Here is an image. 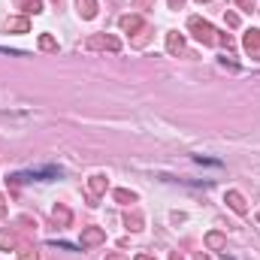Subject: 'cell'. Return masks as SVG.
Segmentation results:
<instances>
[{
    "mask_svg": "<svg viewBox=\"0 0 260 260\" xmlns=\"http://www.w3.org/2000/svg\"><path fill=\"white\" fill-rule=\"evenodd\" d=\"M0 248H3V251L18 248V239H15V233H12V230H0Z\"/></svg>",
    "mask_w": 260,
    "mask_h": 260,
    "instance_id": "13",
    "label": "cell"
},
{
    "mask_svg": "<svg viewBox=\"0 0 260 260\" xmlns=\"http://www.w3.org/2000/svg\"><path fill=\"white\" fill-rule=\"evenodd\" d=\"M6 30H9V34H27V30H30L27 15H21V18H9V21H6Z\"/></svg>",
    "mask_w": 260,
    "mask_h": 260,
    "instance_id": "8",
    "label": "cell"
},
{
    "mask_svg": "<svg viewBox=\"0 0 260 260\" xmlns=\"http://www.w3.org/2000/svg\"><path fill=\"white\" fill-rule=\"evenodd\" d=\"M197 3H209V0H197Z\"/></svg>",
    "mask_w": 260,
    "mask_h": 260,
    "instance_id": "27",
    "label": "cell"
},
{
    "mask_svg": "<svg viewBox=\"0 0 260 260\" xmlns=\"http://www.w3.org/2000/svg\"><path fill=\"white\" fill-rule=\"evenodd\" d=\"M224 203H227L236 215H248V203H245V197L239 194V191H227V194H224Z\"/></svg>",
    "mask_w": 260,
    "mask_h": 260,
    "instance_id": "5",
    "label": "cell"
},
{
    "mask_svg": "<svg viewBox=\"0 0 260 260\" xmlns=\"http://www.w3.org/2000/svg\"><path fill=\"white\" fill-rule=\"evenodd\" d=\"M15 3H21L27 15H37V12H43V3H40V0H15Z\"/></svg>",
    "mask_w": 260,
    "mask_h": 260,
    "instance_id": "15",
    "label": "cell"
},
{
    "mask_svg": "<svg viewBox=\"0 0 260 260\" xmlns=\"http://www.w3.org/2000/svg\"><path fill=\"white\" fill-rule=\"evenodd\" d=\"M127 227H130V230H142V215H139V212L127 215Z\"/></svg>",
    "mask_w": 260,
    "mask_h": 260,
    "instance_id": "17",
    "label": "cell"
},
{
    "mask_svg": "<svg viewBox=\"0 0 260 260\" xmlns=\"http://www.w3.org/2000/svg\"><path fill=\"white\" fill-rule=\"evenodd\" d=\"M136 260H157V257H151V254H136Z\"/></svg>",
    "mask_w": 260,
    "mask_h": 260,
    "instance_id": "23",
    "label": "cell"
},
{
    "mask_svg": "<svg viewBox=\"0 0 260 260\" xmlns=\"http://www.w3.org/2000/svg\"><path fill=\"white\" fill-rule=\"evenodd\" d=\"M106 188H109V179L106 176H91L88 179V191H91V197H100V194H106Z\"/></svg>",
    "mask_w": 260,
    "mask_h": 260,
    "instance_id": "6",
    "label": "cell"
},
{
    "mask_svg": "<svg viewBox=\"0 0 260 260\" xmlns=\"http://www.w3.org/2000/svg\"><path fill=\"white\" fill-rule=\"evenodd\" d=\"M188 30L194 34L203 46H227V49L233 46V43H230V37H218V30H215L209 21H203L200 15H191V18H188Z\"/></svg>",
    "mask_w": 260,
    "mask_h": 260,
    "instance_id": "1",
    "label": "cell"
},
{
    "mask_svg": "<svg viewBox=\"0 0 260 260\" xmlns=\"http://www.w3.org/2000/svg\"><path fill=\"white\" fill-rule=\"evenodd\" d=\"M112 197H115V200H118V203H136V194H133V191H127V188H115V191H112Z\"/></svg>",
    "mask_w": 260,
    "mask_h": 260,
    "instance_id": "14",
    "label": "cell"
},
{
    "mask_svg": "<svg viewBox=\"0 0 260 260\" xmlns=\"http://www.w3.org/2000/svg\"><path fill=\"white\" fill-rule=\"evenodd\" d=\"M85 49H109V52H121V40L118 37H109V34H94L85 40Z\"/></svg>",
    "mask_w": 260,
    "mask_h": 260,
    "instance_id": "2",
    "label": "cell"
},
{
    "mask_svg": "<svg viewBox=\"0 0 260 260\" xmlns=\"http://www.w3.org/2000/svg\"><path fill=\"white\" fill-rule=\"evenodd\" d=\"M170 260H185V257H182V254H173V257H170Z\"/></svg>",
    "mask_w": 260,
    "mask_h": 260,
    "instance_id": "25",
    "label": "cell"
},
{
    "mask_svg": "<svg viewBox=\"0 0 260 260\" xmlns=\"http://www.w3.org/2000/svg\"><path fill=\"white\" fill-rule=\"evenodd\" d=\"M197 260H212V257H206V254H200V257H197Z\"/></svg>",
    "mask_w": 260,
    "mask_h": 260,
    "instance_id": "26",
    "label": "cell"
},
{
    "mask_svg": "<svg viewBox=\"0 0 260 260\" xmlns=\"http://www.w3.org/2000/svg\"><path fill=\"white\" fill-rule=\"evenodd\" d=\"M206 245H209L212 251H221V248L227 245V239H224V233H218V230H212V233L206 236Z\"/></svg>",
    "mask_w": 260,
    "mask_h": 260,
    "instance_id": "12",
    "label": "cell"
},
{
    "mask_svg": "<svg viewBox=\"0 0 260 260\" xmlns=\"http://www.w3.org/2000/svg\"><path fill=\"white\" fill-rule=\"evenodd\" d=\"M40 49H43V52H58V43H55V37L43 34V37H40Z\"/></svg>",
    "mask_w": 260,
    "mask_h": 260,
    "instance_id": "16",
    "label": "cell"
},
{
    "mask_svg": "<svg viewBox=\"0 0 260 260\" xmlns=\"http://www.w3.org/2000/svg\"><path fill=\"white\" fill-rule=\"evenodd\" d=\"M236 6L245 9V12H251V9H254V0H236Z\"/></svg>",
    "mask_w": 260,
    "mask_h": 260,
    "instance_id": "19",
    "label": "cell"
},
{
    "mask_svg": "<svg viewBox=\"0 0 260 260\" xmlns=\"http://www.w3.org/2000/svg\"><path fill=\"white\" fill-rule=\"evenodd\" d=\"M136 3H139V6H148V3H151V0H136Z\"/></svg>",
    "mask_w": 260,
    "mask_h": 260,
    "instance_id": "24",
    "label": "cell"
},
{
    "mask_svg": "<svg viewBox=\"0 0 260 260\" xmlns=\"http://www.w3.org/2000/svg\"><path fill=\"white\" fill-rule=\"evenodd\" d=\"M18 260H40L37 248H18Z\"/></svg>",
    "mask_w": 260,
    "mask_h": 260,
    "instance_id": "18",
    "label": "cell"
},
{
    "mask_svg": "<svg viewBox=\"0 0 260 260\" xmlns=\"http://www.w3.org/2000/svg\"><path fill=\"white\" fill-rule=\"evenodd\" d=\"M182 49H185V37H182V34H176V30H173V34H167V52H170V55H179Z\"/></svg>",
    "mask_w": 260,
    "mask_h": 260,
    "instance_id": "9",
    "label": "cell"
},
{
    "mask_svg": "<svg viewBox=\"0 0 260 260\" xmlns=\"http://www.w3.org/2000/svg\"><path fill=\"white\" fill-rule=\"evenodd\" d=\"M6 215V200H3V194H0V218Z\"/></svg>",
    "mask_w": 260,
    "mask_h": 260,
    "instance_id": "22",
    "label": "cell"
},
{
    "mask_svg": "<svg viewBox=\"0 0 260 260\" xmlns=\"http://www.w3.org/2000/svg\"><path fill=\"white\" fill-rule=\"evenodd\" d=\"M52 218L58 221V227H70V221H73V215H70V209H67V206H61V203H58V206L52 209Z\"/></svg>",
    "mask_w": 260,
    "mask_h": 260,
    "instance_id": "11",
    "label": "cell"
},
{
    "mask_svg": "<svg viewBox=\"0 0 260 260\" xmlns=\"http://www.w3.org/2000/svg\"><path fill=\"white\" fill-rule=\"evenodd\" d=\"M103 242H106V230H103V227H85V230H82V239H79L82 248H97V245H103Z\"/></svg>",
    "mask_w": 260,
    "mask_h": 260,
    "instance_id": "3",
    "label": "cell"
},
{
    "mask_svg": "<svg viewBox=\"0 0 260 260\" xmlns=\"http://www.w3.org/2000/svg\"><path fill=\"white\" fill-rule=\"evenodd\" d=\"M245 52L251 55V61H260V30L254 27V30H245Z\"/></svg>",
    "mask_w": 260,
    "mask_h": 260,
    "instance_id": "4",
    "label": "cell"
},
{
    "mask_svg": "<svg viewBox=\"0 0 260 260\" xmlns=\"http://www.w3.org/2000/svg\"><path fill=\"white\" fill-rule=\"evenodd\" d=\"M227 24H230V27H239V15H236V12H227Z\"/></svg>",
    "mask_w": 260,
    "mask_h": 260,
    "instance_id": "20",
    "label": "cell"
},
{
    "mask_svg": "<svg viewBox=\"0 0 260 260\" xmlns=\"http://www.w3.org/2000/svg\"><path fill=\"white\" fill-rule=\"evenodd\" d=\"M121 30H145V21H142V15H121Z\"/></svg>",
    "mask_w": 260,
    "mask_h": 260,
    "instance_id": "7",
    "label": "cell"
},
{
    "mask_svg": "<svg viewBox=\"0 0 260 260\" xmlns=\"http://www.w3.org/2000/svg\"><path fill=\"white\" fill-rule=\"evenodd\" d=\"M106 260H127V257H124L121 251H115V254H106Z\"/></svg>",
    "mask_w": 260,
    "mask_h": 260,
    "instance_id": "21",
    "label": "cell"
},
{
    "mask_svg": "<svg viewBox=\"0 0 260 260\" xmlns=\"http://www.w3.org/2000/svg\"><path fill=\"white\" fill-rule=\"evenodd\" d=\"M76 6H79V15L88 18V21L97 15V0H76Z\"/></svg>",
    "mask_w": 260,
    "mask_h": 260,
    "instance_id": "10",
    "label": "cell"
}]
</instances>
